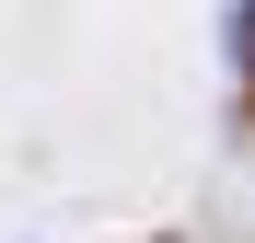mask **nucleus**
<instances>
[{
  "label": "nucleus",
  "mask_w": 255,
  "mask_h": 243,
  "mask_svg": "<svg viewBox=\"0 0 255 243\" xmlns=\"http://www.w3.org/2000/svg\"><path fill=\"white\" fill-rule=\"evenodd\" d=\"M244 81H255V0H244Z\"/></svg>",
  "instance_id": "f257e3e1"
}]
</instances>
